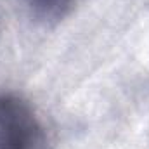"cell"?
Listing matches in <instances>:
<instances>
[{
  "instance_id": "cell-1",
  "label": "cell",
  "mask_w": 149,
  "mask_h": 149,
  "mask_svg": "<svg viewBox=\"0 0 149 149\" xmlns=\"http://www.w3.org/2000/svg\"><path fill=\"white\" fill-rule=\"evenodd\" d=\"M43 135L31 106L10 92L0 94V149H42Z\"/></svg>"
},
{
  "instance_id": "cell-2",
  "label": "cell",
  "mask_w": 149,
  "mask_h": 149,
  "mask_svg": "<svg viewBox=\"0 0 149 149\" xmlns=\"http://www.w3.org/2000/svg\"><path fill=\"white\" fill-rule=\"evenodd\" d=\"M31 16L43 23H57L64 19L78 0H26Z\"/></svg>"
}]
</instances>
